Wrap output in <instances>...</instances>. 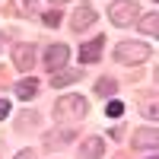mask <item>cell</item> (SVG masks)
<instances>
[{"mask_svg": "<svg viewBox=\"0 0 159 159\" xmlns=\"http://www.w3.org/2000/svg\"><path fill=\"white\" fill-rule=\"evenodd\" d=\"M108 19H111V25H118V29H127V25H134L140 19V7L134 0H111L108 3Z\"/></svg>", "mask_w": 159, "mask_h": 159, "instance_id": "6da1fadb", "label": "cell"}, {"mask_svg": "<svg viewBox=\"0 0 159 159\" xmlns=\"http://www.w3.org/2000/svg\"><path fill=\"white\" fill-rule=\"evenodd\" d=\"M89 115V105L83 96H64L54 105V118L57 121H76V118H86Z\"/></svg>", "mask_w": 159, "mask_h": 159, "instance_id": "7a4b0ae2", "label": "cell"}, {"mask_svg": "<svg viewBox=\"0 0 159 159\" xmlns=\"http://www.w3.org/2000/svg\"><path fill=\"white\" fill-rule=\"evenodd\" d=\"M150 57V48L147 45H137V42H121L115 45V61L118 64H140Z\"/></svg>", "mask_w": 159, "mask_h": 159, "instance_id": "3957f363", "label": "cell"}, {"mask_svg": "<svg viewBox=\"0 0 159 159\" xmlns=\"http://www.w3.org/2000/svg\"><path fill=\"white\" fill-rule=\"evenodd\" d=\"M67 57H70L67 45H51V48H48V54H45V67H48L51 73H54V70H64Z\"/></svg>", "mask_w": 159, "mask_h": 159, "instance_id": "277c9868", "label": "cell"}, {"mask_svg": "<svg viewBox=\"0 0 159 159\" xmlns=\"http://www.w3.org/2000/svg\"><path fill=\"white\" fill-rule=\"evenodd\" d=\"M102 48H105V35H96L89 45L80 48V61H83V64H96L102 57Z\"/></svg>", "mask_w": 159, "mask_h": 159, "instance_id": "5b68a950", "label": "cell"}, {"mask_svg": "<svg viewBox=\"0 0 159 159\" xmlns=\"http://www.w3.org/2000/svg\"><path fill=\"white\" fill-rule=\"evenodd\" d=\"M16 70H29L35 64V45H16V54H13Z\"/></svg>", "mask_w": 159, "mask_h": 159, "instance_id": "8992f818", "label": "cell"}, {"mask_svg": "<svg viewBox=\"0 0 159 159\" xmlns=\"http://www.w3.org/2000/svg\"><path fill=\"white\" fill-rule=\"evenodd\" d=\"M92 22H96V10H92V7H80V10L73 13V19H70L73 32H83L86 25H92Z\"/></svg>", "mask_w": 159, "mask_h": 159, "instance_id": "52a82bcc", "label": "cell"}, {"mask_svg": "<svg viewBox=\"0 0 159 159\" xmlns=\"http://www.w3.org/2000/svg\"><path fill=\"white\" fill-rule=\"evenodd\" d=\"M134 147H147V150L156 153V147H159V130H156V127L137 130V134H134Z\"/></svg>", "mask_w": 159, "mask_h": 159, "instance_id": "ba28073f", "label": "cell"}, {"mask_svg": "<svg viewBox=\"0 0 159 159\" xmlns=\"http://www.w3.org/2000/svg\"><path fill=\"white\" fill-rule=\"evenodd\" d=\"M102 153H105V143H102L99 137H86V140H83V156H86V159H99Z\"/></svg>", "mask_w": 159, "mask_h": 159, "instance_id": "9c48e42d", "label": "cell"}, {"mask_svg": "<svg viewBox=\"0 0 159 159\" xmlns=\"http://www.w3.org/2000/svg\"><path fill=\"white\" fill-rule=\"evenodd\" d=\"M76 80H83V73H80V70H54V80H51V83H54V86L61 89V86H70V83H76Z\"/></svg>", "mask_w": 159, "mask_h": 159, "instance_id": "30bf717a", "label": "cell"}, {"mask_svg": "<svg viewBox=\"0 0 159 159\" xmlns=\"http://www.w3.org/2000/svg\"><path fill=\"white\" fill-rule=\"evenodd\" d=\"M35 92H38V83H35V80H19V83H16V96H19V99H32Z\"/></svg>", "mask_w": 159, "mask_h": 159, "instance_id": "8fae6325", "label": "cell"}, {"mask_svg": "<svg viewBox=\"0 0 159 159\" xmlns=\"http://www.w3.org/2000/svg\"><path fill=\"white\" fill-rule=\"evenodd\" d=\"M140 29L147 32V35H156V29H159V16H156V13H147V16H140Z\"/></svg>", "mask_w": 159, "mask_h": 159, "instance_id": "7c38bea8", "label": "cell"}, {"mask_svg": "<svg viewBox=\"0 0 159 159\" xmlns=\"http://www.w3.org/2000/svg\"><path fill=\"white\" fill-rule=\"evenodd\" d=\"M115 89H118V83H115V80H108V76L96 80V92H99V96H115Z\"/></svg>", "mask_w": 159, "mask_h": 159, "instance_id": "4fadbf2b", "label": "cell"}, {"mask_svg": "<svg viewBox=\"0 0 159 159\" xmlns=\"http://www.w3.org/2000/svg\"><path fill=\"white\" fill-rule=\"evenodd\" d=\"M105 115H108V118H121V115H124V102L111 99L108 105H105Z\"/></svg>", "mask_w": 159, "mask_h": 159, "instance_id": "5bb4252c", "label": "cell"}, {"mask_svg": "<svg viewBox=\"0 0 159 159\" xmlns=\"http://www.w3.org/2000/svg\"><path fill=\"white\" fill-rule=\"evenodd\" d=\"M45 22H48V25H57V22H61V13H57V10L45 13Z\"/></svg>", "mask_w": 159, "mask_h": 159, "instance_id": "9a60e30c", "label": "cell"}, {"mask_svg": "<svg viewBox=\"0 0 159 159\" xmlns=\"http://www.w3.org/2000/svg\"><path fill=\"white\" fill-rule=\"evenodd\" d=\"M143 115H147L150 121H156V118H159V108H156V105H147V108H143Z\"/></svg>", "mask_w": 159, "mask_h": 159, "instance_id": "2e32d148", "label": "cell"}, {"mask_svg": "<svg viewBox=\"0 0 159 159\" xmlns=\"http://www.w3.org/2000/svg\"><path fill=\"white\" fill-rule=\"evenodd\" d=\"M7 115H10V105H7L3 99H0V121H3V118H7Z\"/></svg>", "mask_w": 159, "mask_h": 159, "instance_id": "e0dca14e", "label": "cell"}, {"mask_svg": "<svg viewBox=\"0 0 159 159\" xmlns=\"http://www.w3.org/2000/svg\"><path fill=\"white\" fill-rule=\"evenodd\" d=\"M32 156H35L32 150H22V153H16V159H32Z\"/></svg>", "mask_w": 159, "mask_h": 159, "instance_id": "ac0fdd59", "label": "cell"}, {"mask_svg": "<svg viewBox=\"0 0 159 159\" xmlns=\"http://www.w3.org/2000/svg\"><path fill=\"white\" fill-rule=\"evenodd\" d=\"M51 3H67V0H51Z\"/></svg>", "mask_w": 159, "mask_h": 159, "instance_id": "d6986e66", "label": "cell"}, {"mask_svg": "<svg viewBox=\"0 0 159 159\" xmlns=\"http://www.w3.org/2000/svg\"><path fill=\"white\" fill-rule=\"evenodd\" d=\"M0 45H3V35H0Z\"/></svg>", "mask_w": 159, "mask_h": 159, "instance_id": "ffe728a7", "label": "cell"}, {"mask_svg": "<svg viewBox=\"0 0 159 159\" xmlns=\"http://www.w3.org/2000/svg\"><path fill=\"white\" fill-rule=\"evenodd\" d=\"M25 3H32V0H25Z\"/></svg>", "mask_w": 159, "mask_h": 159, "instance_id": "44dd1931", "label": "cell"}, {"mask_svg": "<svg viewBox=\"0 0 159 159\" xmlns=\"http://www.w3.org/2000/svg\"><path fill=\"white\" fill-rule=\"evenodd\" d=\"M150 159H156V156H150Z\"/></svg>", "mask_w": 159, "mask_h": 159, "instance_id": "7402d4cb", "label": "cell"}]
</instances>
